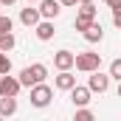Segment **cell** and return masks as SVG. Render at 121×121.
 <instances>
[{
    "instance_id": "cell-10",
    "label": "cell",
    "mask_w": 121,
    "mask_h": 121,
    "mask_svg": "<svg viewBox=\"0 0 121 121\" xmlns=\"http://www.w3.org/2000/svg\"><path fill=\"white\" fill-rule=\"evenodd\" d=\"M54 85H56V90H68L70 93V87L76 85V76H73L70 70H59V76L54 79Z\"/></svg>"
},
{
    "instance_id": "cell-9",
    "label": "cell",
    "mask_w": 121,
    "mask_h": 121,
    "mask_svg": "<svg viewBox=\"0 0 121 121\" xmlns=\"http://www.w3.org/2000/svg\"><path fill=\"white\" fill-rule=\"evenodd\" d=\"M39 20H42L39 6H37V9H31V3H28V9H23V11H20V23H23V26H28V28H34Z\"/></svg>"
},
{
    "instance_id": "cell-5",
    "label": "cell",
    "mask_w": 121,
    "mask_h": 121,
    "mask_svg": "<svg viewBox=\"0 0 121 121\" xmlns=\"http://www.w3.org/2000/svg\"><path fill=\"white\" fill-rule=\"evenodd\" d=\"M87 87H90L93 93H104L107 87H110V73L93 70V73H90V79H87Z\"/></svg>"
},
{
    "instance_id": "cell-8",
    "label": "cell",
    "mask_w": 121,
    "mask_h": 121,
    "mask_svg": "<svg viewBox=\"0 0 121 121\" xmlns=\"http://www.w3.org/2000/svg\"><path fill=\"white\" fill-rule=\"evenodd\" d=\"M59 11H62V3H59V0H39V14H42L45 20H54Z\"/></svg>"
},
{
    "instance_id": "cell-11",
    "label": "cell",
    "mask_w": 121,
    "mask_h": 121,
    "mask_svg": "<svg viewBox=\"0 0 121 121\" xmlns=\"http://www.w3.org/2000/svg\"><path fill=\"white\" fill-rule=\"evenodd\" d=\"M34 28H37V39H42V42H48V39L54 37V23H51V20H39Z\"/></svg>"
},
{
    "instance_id": "cell-24",
    "label": "cell",
    "mask_w": 121,
    "mask_h": 121,
    "mask_svg": "<svg viewBox=\"0 0 121 121\" xmlns=\"http://www.w3.org/2000/svg\"><path fill=\"white\" fill-rule=\"evenodd\" d=\"M118 99H121V82H118Z\"/></svg>"
},
{
    "instance_id": "cell-26",
    "label": "cell",
    "mask_w": 121,
    "mask_h": 121,
    "mask_svg": "<svg viewBox=\"0 0 121 121\" xmlns=\"http://www.w3.org/2000/svg\"><path fill=\"white\" fill-rule=\"evenodd\" d=\"M28 3H39V0H28Z\"/></svg>"
},
{
    "instance_id": "cell-6",
    "label": "cell",
    "mask_w": 121,
    "mask_h": 121,
    "mask_svg": "<svg viewBox=\"0 0 121 121\" xmlns=\"http://www.w3.org/2000/svg\"><path fill=\"white\" fill-rule=\"evenodd\" d=\"M76 65V54H70V51H56L54 54V68L56 70H70Z\"/></svg>"
},
{
    "instance_id": "cell-25",
    "label": "cell",
    "mask_w": 121,
    "mask_h": 121,
    "mask_svg": "<svg viewBox=\"0 0 121 121\" xmlns=\"http://www.w3.org/2000/svg\"><path fill=\"white\" fill-rule=\"evenodd\" d=\"M79 3H93V0H79Z\"/></svg>"
},
{
    "instance_id": "cell-21",
    "label": "cell",
    "mask_w": 121,
    "mask_h": 121,
    "mask_svg": "<svg viewBox=\"0 0 121 121\" xmlns=\"http://www.w3.org/2000/svg\"><path fill=\"white\" fill-rule=\"evenodd\" d=\"M107 6H110V9L116 11V9H121V0H107Z\"/></svg>"
},
{
    "instance_id": "cell-28",
    "label": "cell",
    "mask_w": 121,
    "mask_h": 121,
    "mask_svg": "<svg viewBox=\"0 0 121 121\" xmlns=\"http://www.w3.org/2000/svg\"><path fill=\"white\" fill-rule=\"evenodd\" d=\"M0 14H3V11H0Z\"/></svg>"
},
{
    "instance_id": "cell-19",
    "label": "cell",
    "mask_w": 121,
    "mask_h": 121,
    "mask_svg": "<svg viewBox=\"0 0 121 121\" xmlns=\"http://www.w3.org/2000/svg\"><path fill=\"white\" fill-rule=\"evenodd\" d=\"M90 118H93V113L87 107H79V110H76V121H90Z\"/></svg>"
},
{
    "instance_id": "cell-1",
    "label": "cell",
    "mask_w": 121,
    "mask_h": 121,
    "mask_svg": "<svg viewBox=\"0 0 121 121\" xmlns=\"http://www.w3.org/2000/svg\"><path fill=\"white\" fill-rule=\"evenodd\" d=\"M45 76H48V68H45L42 62H34V65H28V68L20 70V82H23V87H34V85L45 82Z\"/></svg>"
},
{
    "instance_id": "cell-22",
    "label": "cell",
    "mask_w": 121,
    "mask_h": 121,
    "mask_svg": "<svg viewBox=\"0 0 121 121\" xmlns=\"http://www.w3.org/2000/svg\"><path fill=\"white\" fill-rule=\"evenodd\" d=\"M62 6H76V3H79V0H59Z\"/></svg>"
},
{
    "instance_id": "cell-16",
    "label": "cell",
    "mask_w": 121,
    "mask_h": 121,
    "mask_svg": "<svg viewBox=\"0 0 121 121\" xmlns=\"http://www.w3.org/2000/svg\"><path fill=\"white\" fill-rule=\"evenodd\" d=\"M9 70H11V59H9V54H6V51H0V76H3V73H9Z\"/></svg>"
},
{
    "instance_id": "cell-23",
    "label": "cell",
    "mask_w": 121,
    "mask_h": 121,
    "mask_svg": "<svg viewBox=\"0 0 121 121\" xmlns=\"http://www.w3.org/2000/svg\"><path fill=\"white\" fill-rule=\"evenodd\" d=\"M17 0H0V6H14Z\"/></svg>"
},
{
    "instance_id": "cell-17",
    "label": "cell",
    "mask_w": 121,
    "mask_h": 121,
    "mask_svg": "<svg viewBox=\"0 0 121 121\" xmlns=\"http://www.w3.org/2000/svg\"><path fill=\"white\" fill-rule=\"evenodd\" d=\"M11 28H14V23H11V17H6V14H0V37H3V34H9Z\"/></svg>"
},
{
    "instance_id": "cell-15",
    "label": "cell",
    "mask_w": 121,
    "mask_h": 121,
    "mask_svg": "<svg viewBox=\"0 0 121 121\" xmlns=\"http://www.w3.org/2000/svg\"><path fill=\"white\" fill-rule=\"evenodd\" d=\"M110 79L121 82V59H113V62H110Z\"/></svg>"
},
{
    "instance_id": "cell-12",
    "label": "cell",
    "mask_w": 121,
    "mask_h": 121,
    "mask_svg": "<svg viewBox=\"0 0 121 121\" xmlns=\"http://www.w3.org/2000/svg\"><path fill=\"white\" fill-rule=\"evenodd\" d=\"M17 113V96H0V116H14Z\"/></svg>"
},
{
    "instance_id": "cell-14",
    "label": "cell",
    "mask_w": 121,
    "mask_h": 121,
    "mask_svg": "<svg viewBox=\"0 0 121 121\" xmlns=\"http://www.w3.org/2000/svg\"><path fill=\"white\" fill-rule=\"evenodd\" d=\"M14 45H17V39H14V34H11V31L0 37V51H6V54H9V51H11Z\"/></svg>"
},
{
    "instance_id": "cell-4",
    "label": "cell",
    "mask_w": 121,
    "mask_h": 121,
    "mask_svg": "<svg viewBox=\"0 0 121 121\" xmlns=\"http://www.w3.org/2000/svg\"><path fill=\"white\" fill-rule=\"evenodd\" d=\"M20 87H23L20 76H9V73H3V76H0V96H17Z\"/></svg>"
},
{
    "instance_id": "cell-13",
    "label": "cell",
    "mask_w": 121,
    "mask_h": 121,
    "mask_svg": "<svg viewBox=\"0 0 121 121\" xmlns=\"http://www.w3.org/2000/svg\"><path fill=\"white\" fill-rule=\"evenodd\" d=\"M82 34H85V39H87V42H101V37H104V31H101V26H99L96 20H93Z\"/></svg>"
},
{
    "instance_id": "cell-3",
    "label": "cell",
    "mask_w": 121,
    "mask_h": 121,
    "mask_svg": "<svg viewBox=\"0 0 121 121\" xmlns=\"http://www.w3.org/2000/svg\"><path fill=\"white\" fill-rule=\"evenodd\" d=\"M51 99H54V90H51L45 82H39V85L31 87V104H34V107H48Z\"/></svg>"
},
{
    "instance_id": "cell-20",
    "label": "cell",
    "mask_w": 121,
    "mask_h": 121,
    "mask_svg": "<svg viewBox=\"0 0 121 121\" xmlns=\"http://www.w3.org/2000/svg\"><path fill=\"white\" fill-rule=\"evenodd\" d=\"M113 26H116V28H121V9H116V11H113Z\"/></svg>"
},
{
    "instance_id": "cell-7",
    "label": "cell",
    "mask_w": 121,
    "mask_h": 121,
    "mask_svg": "<svg viewBox=\"0 0 121 121\" xmlns=\"http://www.w3.org/2000/svg\"><path fill=\"white\" fill-rule=\"evenodd\" d=\"M90 87H79V85H73L70 87V99H73V104L76 107H87L90 104Z\"/></svg>"
},
{
    "instance_id": "cell-27",
    "label": "cell",
    "mask_w": 121,
    "mask_h": 121,
    "mask_svg": "<svg viewBox=\"0 0 121 121\" xmlns=\"http://www.w3.org/2000/svg\"><path fill=\"white\" fill-rule=\"evenodd\" d=\"M104 3H107V0H104Z\"/></svg>"
},
{
    "instance_id": "cell-2",
    "label": "cell",
    "mask_w": 121,
    "mask_h": 121,
    "mask_svg": "<svg viewBox=\"0 0 121 121\" xmlns=\"http://www.w3.org/2000/svg\"><path fill=\"white\" fill-rule=\"evenodd\" d=\"M99 65H101V54H93V51H85V54H76V70H82V73H93V70H99Z\"/></svg>"
},
{
    "instance_id": "cell-18",
    "label": "cell",
    "mask_w": 121,
    "mask_h": 121,
    "mask_svg": "<svg viewBox=\"0 0 121 121\" xmlns=\"http://www.w3.org/2000/svg\"><path fill=\"white\" fill-rule=\"evenodd\" d=\"M90 23H93V17H87V14H76V31H85Z\"/></svg>"
}]
</instances>
